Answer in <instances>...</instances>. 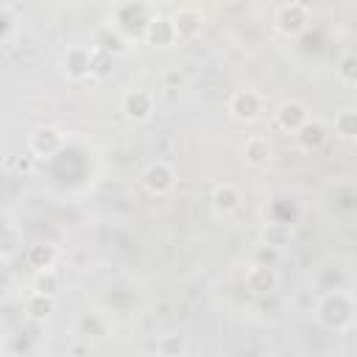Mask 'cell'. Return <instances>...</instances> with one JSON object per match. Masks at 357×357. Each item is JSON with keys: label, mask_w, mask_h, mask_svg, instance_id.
<instances>
[{"label": "cell", "mask_w": 357, "mask_h": 357, "mask_svg": "<svg viewBox=\"0 0 357 357\" xmlns=\"http://www.w3.org/2000/svg\"><path fill=\"white\" fill-rule=\"evenodd\" d=\"M318 321L326 326V329H335V332H343L351 326L354 321V304H351V296L343 293V290H335V293H326L318 304Z\"/></svg>", "instance_id": "cell-1"}, {"label": "cell", "mask_w": 357, "mask_h": 357, "mask_svg": "<svg viewBox=\"0 0 357 357\" xmlns=\"http://www.w3.org/2000/svg\"><path fill=\"white\" fill-rule=\"evenodd\" d=\"M310 22V8L304 3H284L279 11H276V31L282 36H298Z\"/></svg>", "instance_id": "cell-2"}, {"label": "cell", "mask_w": 357, "mask_h": 357, "mask_svg": "<svg viewBox=\"0 0 357 357\" xmlns=\"http://www.w3.org/2000/svg\"><path fill=\"white\" fill-rule=\"evenodd\" d=\"M229 112L240 123H254L262 114V95L254 92V89H237L229 98Z\"/></svg>", "instance_id": "cell-3"}, {"label": "cell", "mask_w": 357, "mask_h": 357, "mask_svg": "<svg viewBox=\"0 0 357 357\" xmlns=\"http://www.w3.org/2000/svg\"><path fill=\"white\" fill-rule=\"evenodd\" d=\"M142 187L151 192V195H165V192H170L173 190V184H176V173H173V167L167 165V162H151L145 170H142Z\"/></svg>", "instance_id": "cell-4"}, {"label": "cell", "mask_w": 357, "mask_h": 357, "mask_svg": "<svg viewBox=\"0 0 357 357\" xmlns=\"http://www.w3.org/2000/svg\"><path fill=\"white\" fill-rule=\"evenodd\" d=\"M120 109H123V114L128 120L142 123V120H148L153 114V95L148 89H128L123 95V100H120Z\"/></svg>", "instance_id": "cell-5"}, {"label": "cell", "mask_w": 357, "mask_h": 357, "mask_svg": "<svg viewBox=\"0 0 357 357\" xmlns=\"http://www.w3.org/2000/svg\"><path fill=\"white\" fill-rule=\"evenodd\" d=\"M61 70L73 81H86L89 78V47L86 45H70L61 56Z\"/></svg>", "instance_id": "cell-6"}, {"label": "cell", "mask_w": 357, "mask_h": 357, "mask_svg": "<svg viewBox=\"0 0 357 357\" xmlns=\"http://www.w3.org/2000/svg\"><path fill=\"white\" fill-rule=\"evenodd\" d=\"M276 128H282L284 134H296L307 120H310V114H307V106L304 103H298V100H284L279 109H276Z\"/></svg>", "instance_id": "cell-7"}, {"label": "cell", "mask_w": 357, "mask_h": 357, "mask_svg": "<svg viewBox=\"0 0 357 357\" xmlns=\"http://www.w3.org/2000/svg\"><path fill=\"white\" fill-rule=\"evenodd\" d=\"M28 148L36 156H53L61 148V131L53 126H39L31 137H28Z\"/></svg>", "instance_id": "cell-8"}, {"label": "cell", "mask_w": 357, "mask_h": 357, "mask_svg": "<svg viewBox=\"0 0 357 357\" xmlns=\"http://www.w3.org/2000/svg\"><path fill=\"white\" fill-rule=\"evenodd\" d=\"M212 209L218 212V215H231L237 206H240V201H243V192H240V187L237 184H231V181H220V184H215L212 187Z\"/></svg>", "instance_id": "cell-9"}, {"label": "cell", "mask_w": 357, "mask_h": 357, "mask_svg": "<svg viewBox=\"0 0 357 357\" xmlns=\"http://www.w3.org/2000/svg\"><path fill=\"white\" fill-rule=\"evenodd\" d=\"M170 22H173V33H176V42H178V39H192V36L201 31L204 17H201L198 8L184 6V8H178V11L170 17Z\"/></svg>", "instance_id": "cell-10"}, {"label": "cell", "mask_w": 357, "mask_h": 357, "mask_svg": "<svg viewBox=\"0 0 357 357\" xmlns=\"http://www.w3.org/2000/svg\"><path fill=\"white\" fill-rule=\"evenodd\" d=\"M142 36H145V42L159 45V47L173 45V42H176V33H173L170 17H159V14L148 17V22H145V28H142Z\"/></svg>", "instance_id": "cell-11"}, {"label": "cell", "mask_w": 357, "mask_h": 357, "mask_svg": "<svg viewBox=\"0 0 357 357\" xmlns=\"http://www.w3.org/2000/svg\"><path fill=\"white\" fill-rule=\"evenodd\" d=\"M279 284V276L273 268H265V265H251L245 271V287L251 293H271L273 287Z\"/></svg>", "instance_id": "cell-12"}, {"label": "cell", "mask_w": 357, "mask_h": 357, "mask_svg": "<svg viewBox=\"0 0 357 357\" xmlns=\"http://www.w3.org/2000/svg\"><path fill=\"white\" fill-rule=\"evenodd\" d=\"M290 240H293V226H290V223H284V220H271V223L262 226V245L282 251L284 245H290Z\"/></svg>", "instance_id": "cell-13"}, {"label": "cell", "mask_w": 357, "mask_h": 357, "mask_svg": "<svg viewBox=\"0 0 357 357\" xmlns=\"http://www.w3.org/2000/svg\"><path fill=\"white\" fill-rule=\"evenodd\" d=\"M245 162L254 167H262L271 162V142L265 137H248L245 139Z\"/></svg>", "instance_id": "cell-14"}, {"label": "cell", "mask_w": 357, "mask_h": 357, "mask_svg": "<svg viewBox=\"0 0 357 357\" xmlns=\"http://www.w3.org/2000/svg\"><path fill=\"white\" fill-rule=\"evenodd\" d=\"M296 137H298V142H301L304 151H318V148L324 145V139H326V131H324L321 123H310V120H307V123L296 131Z\"/></svg>", "instance_id": "cell-15"}, {"label": "cell", "mask_w": 357, "mask_h": 357, "mask_svg": "<svg viewBox=\"0 0 357 357\" xmlns=\"http://www.w3.org/2000/svg\"><path fill=\"white\" fill-rule=\"evenodd\" d=\"M123 45H126V39L120 36V31H117V25H106V28H100L98 31V36H95V45L92 47H98V50H103V53H117V50H123Z\"/></svg>", "instance_id": "cell-16"}, {"label": "cell", "mask_w": 357, "mask_h": 357, "mask_svg": "<svg viewBox=\"0 0 357 357\" xmlns=\"http://www.w3.org/2000/svg\"><path fill=\"white\" fill-rule=\"evenodd\" d=\"M25 259H28V265L36 268V271L53 268V262H56V248H53V245H45V243H39V245H28Z\"/></svg>", "instance_id": "cell-17"}, {"label": "cell", "mask_w": 357, "mask_h": 357, "mask_svg": "<svg viewBox=\"0 0 357 357\" xmlns=\"http://www.w3.org/2000/svg\"><path fill=\"white\" fill-rule=\"evenodd\" d=\"M59 287H61V279H59V273L53 271V268H45V271H36V276H33V293H39V296H56L59 293Z\"/></svg>", "instance_id": "cell-18"}, {"label": "cell", "mask_w": 357, "mask_h": 357, "mask_svg": "<svg viewBox=\"0 0 357 357\" xmlns=\"http://www.w3.org/2000/svg\"><path fill=\"white\" fill-rule=\"evenodd\" d=\"M184 349H187V340H184V335H176V332L162 335L156 340V354L159 357H181Z\"/></svg>", "instance_id": "cell-19"}, {"label": "cell", "mask_w": 357, "mask_h": 357, "mask_svg": "<svg viewBox=\"0 0 357 357\" xmlns=\"http://www.w3.org/2000/svg\"><path fill=\"white\" fill-rule=\"evenodd\" d=\"M56 301L50 296H39V293H31V298L25 301V312L33 318V321H45L50 312H53Z\"/></svg>", "instance_id": "cell-20"}, {"label": "cell", "mask_w": 357, "mask_h": 357, "mask_svg": "<svg viewBox=\"0 0 357 357\" xmlns=\"http://www.w3.org/2000/svg\"><path fill=\"white\" fill-rule=\"evenodd\" d=\"M335 134L340 139H354V134H357V112L354 109H343L335 114Z\"/></svg>", "instance_id": "cell-21"}, {"label": "cell", "mask_w": 357, "mask_h": 357, "mask_svg": "<svg viewBox=\"0 0 357 357\" xmlns=\"http://www.w3.org/2000/svg\"><path fill=\"white\" fill-rule=\"evenodd\" d=\"M22 240L14 226H0V259H11L20 251Z\"/></svg>", "instance_id": "cell-22"}, {"label": "cell", "mask_w": 357, "mask_h": 357, "mask_svg": "<svg viewBox=\"0 0 357 357\" xmlns=\"http://www.w3.org/2000/svg\"><path fill=\"white\" fill-rule=\"evenodd\" d=\"M109 64H112V56L89 45V78H103L109 73Z\"/></svg>", "instance_id": "cell-23"}, {"label": "cell", "mask_w": 357, "mask_h": 357, "mask_svg": "<svg viewBox=\"0 0 357 357\" xmlns=\"http://www.w3.org/2000/svg\"><path fill=\"white\" fill-rule=\"evenodd\" d=\"M337 78H340L346 86H354V84H357V59H354V53H346V56L340 59V64H337Z\"/></svg>", "instance_id": "cell-24"}, {"label": "cell", "mask_w": 357, "mask_h": 357, "mask_svg": "<svg viewBox=\"0 0 357 357\" xmlns=\"http://www.w3.org/2000/svg\"><path fill=\"white\" fill-rule=\"evenodd\" d=\"M276 257H279V251H276V248L259 245V248H257V254H254V265H265V268H273V265H276Z\"/></svg>", "instance_id": "cell-25"}]
</instances>
